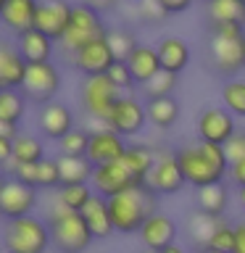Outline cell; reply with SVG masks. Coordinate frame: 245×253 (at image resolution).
Masks as SVG:
<instances>
[{
    "instance_id": "6da1fadb",
    "label": "cell",
    "mask_w": 245,
    "mask_h": 253,
    "mask_svg": "<svg viewBox=\"0 0 245 253\" xmlns=\"http://www.w3.org/2000/svg\"><path fill=\"white\" fill-rule=\"evenodd\" d=\"M177 158L187 185H193L195 190L224 182L229 171L227 150L224 145H216V142H205V140L185 142L182 148H177Z\"/></svg>"
},
{
    "instance_id": "7a4b0ae2",
    "label": "cell",
    "mask_w": 245,
    "mask_h": 253,
    "mask_svg": "<svg viewBox=\"0 0 245 253\" xmlns=\"http://www.w3.org/2000/svg\"><path fill=\"white\" fill-rule=\"evenodd\" d=\"M108 211L116 235H140L148 216L158 211V195L148 185H134L108 198Z\"/></svg>"
},
{
    "instance_id": "3957f363",
    "label": "cell",
    "mask_w": 245,
    "mask_h": 253,
    "mask_svg": "<svg viewBox=\"0 0 245 253\" xmlns=\"http://www.w3.org/2000/svg\"><path fill=\"white\" fill-rule=\"evenodd\" d=\"M205 50H208V63L216 74L235 79L245 69V27L211 24Z\"/></svg>"
},
{
    "instance_id": "277c9868",
    "label": "cell",
    "mask_w": 245,
    "mask_h": 253,
    "mask_svg": "<svg viewBox=\"0 0 245 253\" xmlns=\"http://www.w3.org/2000/svg\"><path fill=\"white\" fill-rule=\"evenodd\" d=\"M47 224H50V240L55 253H87L95 240L82 213L71 211L58 195H55V203L47 213Z\"/></svg>"
},
{
    "instance_id": "5b68a950",
    "label": "cell",
    "mask_w": 245,
    "mask_h": 253,
    "mask_svg": "<svg viewBox=\"0 0 245 253\" xmlns=\"http://www.w3.org/2000/svg\"><path fill=\"white\" fill-rule=\"evenodd\" d=\"M53 245L50 224L35 213L21 219H11L3 227V251L5 253H47Z\"/></svg>"
},
{
    "instance_id": "8992f818",
    "label": "cell",
    "mask_w": 245,
    "mask_h": 253,
    "mask_svg": "<svg viewBox=\"0 0 245 253\" xmlns=\"http://www.w3.org/2000/svg\"><path fill=\"white\" fill-rule=\"evenodd\" d=\"M108 37V27L103 21V13L95 11L92 5L87 3H77L74 11H71V21L69 29L63 32V37L58 40V45L63 47V53H77L79 47L95 42V40Z\"/></svg>"
},
{
    "instance_id": "52a82bcc",
    "label": "cell",
    "mask_w": 245,
    "mask_h": 253,
    "mask_svg": "<svg viewBox=\"0 0 245 253\" xmlns=\"http://www.w3.org/2000/svg\"><path fill=\"white\" fill-rule=\"evenodd\" d=\"M119 98H122V90H119L106 74L84 77L82 87H79V100H82L84 114L98 119L103 126H106V122H108V116H111V111H114Z\"/></svg>"
},
{
    "instance_id": "ba28073f",
    "label": "cell",
    "mask_w": 245,
    "mask_h": 253,
    "mask_svg": "<svg viewBox=\"0 0 245 253\" xmlns=\"http://www.w3.org/2000/svg\"><path fill=\"white\" fill-rule=\"evenodd\" d=\"M37 193H40L37 187L16 179L13 174L0 177V219L11 221V219L29 216L37 206Z\"/></svg>"
},
{
    "instance_id": "9c48e42d",
    "label": "cell",
    "mask_w": 245,
    "mask_h": 253,
    "mask_svg": "<svg viewBox=\"0 0 245 253\" xmlns=\"http://www.w3.org/2000/svg\"><path fill=\"white\" fill-rule=\"evenodd\" d=\"M24 98L35 106H45V103L55 100V95L61 92V71L55 69V63H29L27 77L21 84Z\"/></svg>"
},
{
    "instance_id": "30bf717a",
    "label": "cell",
    "mask_w": 245,
    "mask_h": 253,
    "mask_svg": "<svg viewBox=\"0 0 245 253\" xmlns=\"http://www.w3.org/2000/svg\"><path fill=\"white\" fill-rule=\"evenodd\" d=\"M145 185L153 190L158 198L182 193V187L187 185V179H185V174H182L177 150H161V153H156V164H153V169L148 171Z\"/></svg>"
},
{
    "instance_id": "8fae6325",
    "label": "cell",
    "mask_w": 245,
    "mask_h": 253,
    "mask_svg": "<svg viewBox=\"0 0 245 253\" xmlns=\"http://www.w3.org/2000/svg\"><path fill=\"white\" fill-rule=\"evenodd\" d=\"M235 114L224 106H208L203 108L195 119V132L198 140L205 142H216V145H227L235 137L237 126H235Z\"/></svg>"
},
{
    "instance_id": "7c38bea8",
    "label": "cell",
    "mask_w": 245,
    "mask_h": 253,
    "mask_svg": "<svg viewBox=\"0 0 245 253\" xmlns=\"http://www.w3.org/2000/svg\"><path fill=\"white\" fill-rule=\"evenodd\" d=\"M148 122V111H145V103L137 100L134 95H122V98L116 100L114 111H111L106 126L108 129L119 132L122 137H134V134H140L145 129Z\"/></svg>"
},
{
    "instance_id": "4fadbf2b",
    "label": "cell",
    "mask_w": 245,
    "mask_h": 253,
    "mask_svg": "<svg viewBox=\"0 0 245 253\" xmlns=\"http://www.w3.org/2000/svg\"><path fill=\"white\" fill-rule=\"evenodd\" d=\"M90 182H92V190L103 198H114L119 193H124V190L140 185V182L134 179V174L124 166L122 158H119V161H111V164L95 166Z\"/></svg>"
},
{
    "instance_id": "5bb4252c",
    "label": "cell",
    "mask_w": 245,
    "mask_h": 253,
    "mask_svg": "<svg viewBox=\"0 0 245 253\" xmlns=\"http://www.w3.org/2000/svg\"><path fill=\"white\" fill-rule=\"evenodd\" d=\"M114 50H111L108 40H95V42L79 47L77 53H71V66H74L82 77H100L114 66Z\"/></svg>"
},
{
    "instance_id": "9a60e30c",
    "label": "cell",
    "mask_w": 245,
    "mask_h": 253,
    "mask_svg": "<svg viewBox=\"0 0 245 253\" xmlns=\"http://www.w3.org/2000/svg\"><path fill=\"white\" fill-rule=\"evenodd\" d=\"M37 126H40V134H42L45 140L58 142L63 134H69L74 129V111H71L63 100H50V103H45V106H40Z\"/></svg>"
},
{
    "instance_id": "2e32d148",
    "label": "cell",
    "mask_w": 245,
    "mask_h": 253,
    "mask_svg": "<svg viewBox=\"0 0 245 253\" xmlns=\"http://www.w3.org/2000/svg\"><path fill=\"white\" fill-rule=\"evenodd\" d=\"M71 11H74V5H71L69 0H40L35 27L58 42L63 37V32L69 29Z\"/></svg>"
},
{
    "instance_id": "e0dca14e",
    "label": "cell",
    "mask_w": 245,
    "mask_h": 253,
    "mask_svg": "<svg viewBox=\"0 0 245 253\" xmlns=\"http://www.w3.org/2000/svg\"><path fill=\"white\" fill-rule=\"evenodd\" d=\"M126 150V137H122L119 132L108 129V126H100V129L90 132V148H87V158L92 161V166L100 164H111L119 161Z\"/></svg>"
},
{
    "instance_id": "ac0fdd59",
    "label": "cell",
    "mask_w": 245,
    "mask_h": 253,
    "mask_svg": "<svg viewBox=\"0 0 245 253\" xmlns=\"http://www.w3.org/2000/svg\"><path fill=\"white\" fill-rule=\"evenodd\" d=\"M140 240L145 245V251H158L169 248L171 243H177V221H174L169 213L156 211L150 213L148 221L140 229Z\"/></svg>"
},
{
    "instance_id": "d6986e66",
    "label": "cell",
    "mask_w": 245,
    "mask_h": 253,
    "mask_svg": "<svg viewBox=\"0 0 245 253\" xmlns=\"http://www.w3.org/2000/svg\"><path fill=\"white\" fill-rule=\"evenodd\" d=\"M37 5H40V0H5L3 11H0V21L13 35L29 32V29H35Z\"/></svg>"
},
{
    "instance_id": "ffe728a7",
    "label": "cell",
    "mask_w": 245,
    "mask_h": 253,
    "mask_svg": "<svg viewBox=\"0 0 245 253\" xmlns=\"http://www.w3.org/2000/svg\"><path fill=\"white\" fill-rule=\"evenodd\" d=\"M16 47H19V53L24 55L27 63H45V61H50L53 53H55V40L47 37L45 32H40L35 27L29 32L16 35Z\"/></svg>"
},
{
    "instance_id": "44dd1931",
    "label": "cell",
    "mask_w": 245,
    "mask_h": 253,
    "mask_svg": "<svg viewBox=\"0 0 245 253\" xmlns=\"http://www.w3.org/2000/svg\"><path fill=\"white\" fill-rule=\"evenodd\" d=\"M79 213H82L84 224L92 232L95 240H108V237L116 232L114 221H111V211H108V198H103V195L95 193L90 198V203H87Z\"/></svg>"
},
{
    "instance_id": "7402d4cb",
    "label": "cell",
    "mask_w": 245,
    "mask_h": 253,
    "mask_svg": "<svg viewBox=\"0 0 245 253\" xmlns=\"http://www.w3.org/2000/svg\"><path fill=\"white\" fill-rule=\"evenodd\" d=\"M27 66H29V63L24 61V55L19 53V47L0 40V82H3V87L21 90L24 77H27Z\"/></svg>"
},
{
    "instance_id": "603a6c76",
    "label": "cell",
    "mask_w": 245,
    "mask_h": 253,
    "mask_svg": "<svg viewBox=\"0 0 245 253\" xmlns=\"http://www.w3.org/2000/svg\"><path fill=\"white\" fill-rule=\"evenodd\" d=\"M156 50H158V58H161V69H166V71L182 74L190 66V45L177 35L161 37L156 42Z\"/></svg>"
},
{
    "instance_id": "cb8c5ba5",
    "label": "cell",
    "mask_w": 245,
    "mask_h": 253,
    "mask_svg": "<svg viewBox=\"0 0 245 253\" xmlns=\"http://www.w3.org/2000/svg\"><path fill=\"white\" fill-rule=\"evenodd\" d=\"M126 63H129L132 77H134V82H137V87L148 84L150 79L161 71V58H158V50H156V47H150V45H137L132 50V55L126 58Z\"/></svg>"
},
{
    "instance_id": "d4e9b609",
    "label": "cell",
    "mask_w": 245,
    "mask_h": 253,
    "mask_svg": "<svg viewBox=\"0 0 245 253\" xmlns=\"http://www.w3.org/2000/svg\"><path fill=\"white\" fill-rule=\"evenodd\" d=\"M145 111H148V122L156 126V129H171L174 124L179 122L182 106L174 95H166V98H150L145 100Z\"/></svg>"
},
{
    "instance_id": "484cf974",
    "label": "cell",
    "mask_w": 245,
    "mask_h": 253,
    "mask_svg": "<svg viewBox=\"0 0 245 253\" xmlns=\"http://www.w3.org/2000/svg\"><path fill=\"white\" fill-rule=\"evenodd\" d=\"M224 221V216H211V213H203V211H195L190 213L187 219V237H190V245H193V251H203L208 248L213 232L219 229V224Z\"/></svg>"
},
{
    "instance_id": "4316f807",
    "label": "cell",
    "mask_w": 245,
    "mask_h": 253,
    "mask_svg": "<svg viewBox=\"0 0 245 253\" xmlns=\"http://www.w3.org/2000/svg\"><path fill=\"white\" fill-rule=\"evenodd\" d=\"M58 169H61V185H90L95 166L87 156H58Z\"/></svg>"
},
{
    "instance_id": "83f0119b",
    "label": "cell",
    "mask_w": 245,
    "mask_h": 253,
    "mask_svg": "<svg viewBox=\"0 0 245 253\" xmlns=\"http://www.w3.org/2000/svg\"><path fill=\"white\" fill-rule=\"evenodd\" d=\"M195 206H198V211L211 213V216H224L227 206H229V190H227V185H224V182H216V185L198 187Z\"/></svg>"
},
{
    "instance_id": "f1b7e54d",
    "label": "cell",
    "mask_w": 245,
    "mask_h": 253,
    "mask_svg": "<svg viewBox=\"0 0 245 253\" xmlns=\"http://www.w3.org/2000/svg\"><path fill=\"white\" fill-rule=\"evenodd\" d=\"M122 161H124L126 169L134 174V179H137L140 185H145L148 171L153 169V164H156V150H150L148 145H126Z\"/></svg>"
},
{
    "instance_id": "f546056e",
    "label": "cell",
    "mask_w": 245,
    "mask_h": 253,
    "mask_svg": "<svg viewBox=\"0 0 245 253\" xmlns=\"http://www.w3.org/2000/svg\"><path fill=\"white\" fill-rule=\"evenodd\" d=\"M208 21L245 27V0H213L208 3Z\"/></svg>"
},
{
    "instance_id": "4dcf8cb0",
    "label": "cell",
    "mask_w": 245,
    "mask_h": 253,
    "mask_svg": "<svg viewBox=\"0 0 245 253\" xmlns=\"http://www.w3.org/2000/svg\"><path fill=\"white\" fill-rule=\"evenodd\" d=\"M27 98H24L21 90H11V87H3L0 90V119L11 124H19L24 114H27Z\"/></svg>"
},
{
    "instance_id": "1f68e13d",
    "label": "cell",
    "mask_w": 245,
    "mask_h": 253,
    "mask_svg": "<svg viewBox=\"0 0 245 253\" xmlns=\"http://www.w3.org/2000/svg\"><path fill=\"white\" fill-rule=\"evenodd\" d=\"M45 158V142L35 134H19L13 140V161L16 164H37Z\"/></svg>"
},
{
    "instance_id": "d6a6232c",
    "label": "cell",
    "mask_w": 245,
    "mask_h": 253,
    "mask_svg": "<svg viewBox=\"0 0 245 253\" xmlns=\"http://www.w3.org/2000/svg\"><path fill=\"white\" fill-rule=\"evenodd\" d=\"M177 84H179V74L161 69L148 84H142L140 90H142V95H145V100H150V98H166V95H174Z\"/></svg>"
},
{
    "instance_id": "836d02e7",
    "label": "cell",
    "mask_w": 245,
    "mask_h": 253,
    "mask_svg": "<svg viewBox=\"0 0 245 253\" xmlns=\"http://www.w3.org/2000/svg\"><path fill=\"white\" fill-rule=\"evenodd\" d=\"M108 45H111V50H114V58L116 61H126L132 55V50L137 47V37H134V32L132 29H126V27H116V29H108Z\"/></svg>"
},
{
    "instance_id": "e575fe53",
    "label": "cell",
    "mask_w": 245,
    "mask_h": 253,
    "mask_svg": "<svg viewBox=\"0 0 245 253\" xmlns=\"http://www.w3.org/2000/svg\"><path fill=\"white\" fill-rule=\"evenodd\" d=\"M221 103L224 108H229L237 119H245V79H229L221 87Z\"/></svg>"
},
{
    "instance_id": "d590c367",
    "label": "cell",
    "mask_w": 245,
    "mask_h": 253,
    "mask_svg": "<svg viewBox=\"0 0 245 253\" xmlns=\"http://www.w3.org/2000/svg\"><path fill=\"white\" fill-rule=\"evenodd\" d=\"M87 148H90V132L82 126H74L58 140V150L63 156H87Z\"/></svg>"
},
{
    "instance_id": "8d00e7d4",
    "label": "cell",
    "mask_w": 245,
    "mask_h": 253,
    "mask_svg": "<svg viewBox=\"0 0 245 253\" xmlns=\"http://www.w3.org/2000/svg\"><path fill=\"white\" fill-rule=\"evenodd\" d=\"M92 187L90 185H61L58 187V198L69 206L71 211H82L92 198Z\"/></svg>"
},
{
    "instance_id": "74e56055",
    "label": "cell",
    "mask_w": 245,
    "mask_h": 253,
    "mask_svg": "<svg viewBox=\"0 0 245 253\" xmlns=\"http://www.w3.org/2000/svg\"><path fill=\"white\" fill-rule=\"evenodd\" d=\"M61 187V169L55 158H42L37 164V190H58Z\"/></svg>"
},
{
    "instance_id": "f35d334b",
    "label": "cell",
    "mask_w": 245,
    "mask_h": 253,
    "mask_svg": "<svg viewBox=\"0 0 245 253\" xmlns=\"http://www.w3.org/2000/svg\"><path fill=\"white\" fill-rule=\"evenodd\" d=\"M208 248L221 251V253H232V251H235V224H229L227 219L221 221L219 229H216V232H213V237H211Z\"/></svg>"
},
{
    "instance_id": "ab89813d",
    "label": "cell",
    "mask_w": 245,
    "mask_h": 253,
    "mask_svg": "<svg viewBox=\"0 0 245 253\" xmlns=\"http://www.w3.org/2000/svg\"><path fill=\"white\" fill-rule=\"evenodd\" d=\"M106 77L119 87V90H132V87H137V82H134V77H132V69H129L126 61H114V66L106 71Z\"/></svg>"
},
{
    "instance_id": "60d3db41",
    "label": "cell",
    "mask_w": 245,
    "mask_h": 253,
    "mask_svg": "<svg viewBox=\"0 0 245 253\" xmlns=\"http://www.w3.org/2000/svg\"><path fill=\"white\" fill-rule=\"evenodd\" d=\"M40 164V161H37ZM37 164H11L8 166V174H13L16 179H21V182H27V185H32V187H37Z\"/></svg>"
},
{
    "instance_id": "b9f144b4",
    "label": "cell",
    "mask_w": 245,
    "mask_h": 253,
    "mask_svg": "<svg viewBox=\"0 0 245 253\" xmlns=\"http://www.w3.org/2000/svg\"><path fill=\"white\" fill-rule=\"evenodd\" d=\"M140 16H142V21H148V24H158V21H163V19H169V13L161 8V3L158 0H140Z\"/></svg>"
},
{
    "instance_id": "7bdbcfd3",
    "label": "cell",
    "mask_w": 245,
    "mask_h": 253,
    "mask_svg": "<svg viewBox=\"0 0 245 253\" xmlns=\"http://www.w3.org/2000/svg\"><path fill=\"white\" fill-rule=\"evenodd\" d=\"M224 150H227L229 164H232V161H240V158H245V132H235V137L224 145Z\"/></svg>"
},
{
    "instance_id": "ee69618b",
    "label": "cell",
    "mask_w": 245,
    "mask_h": 253,
    "mask_svg": "<svg viewBox=\"0 0 245 253\" xmlns=\"http://www.w3.org/2000/svg\"><path fill=\"white\" fill-rule=\"evenodd\" d=\"M227 177H229V182H232L235 187H245V158H240V161H232V164H229Z\"/></svg>"
},
{
    "instance_id": "f6af8a7d",
    "label": "cell",
    "mask_w": 245,
    "mask_h": 253,
    "mask_svg": "<svg viewBox=\"0 0 245 253\" xmlns=\"http://www.w3.org/2000/svg\"><path fill=\"white\" fill-rule=\"evenodd\" d=\"M158 3H161V8L169 16H177V13H185L187 8L195 3V0H158Z\"/></svg>"
},
{
    "instance_id": "bcb514c9",
    "label": "cell",
    "mask_w": 245,
    "mask_h": 253,
    "mask_svg": "<svg viewBox=\"0 0 245 253\" xmlns=\"http://www.w3.org/2000/svg\"><path fill=\"white\" fill-rule=\"evenodd\" d=\"M13 164V140L0 137V169H8Z\"/></svg>"
},
{
    "instance_id": "7dc6e473",
    "label": "cell",
    "mask_w": 245,
    "mask_h": 253,
    "mask_svg": "<svg viewBox=\"0 0 245 253\" xmlns=\"http://www.w3.org/2000/svg\"><path fill=\"white\" fill-rule=\"evenodd\" d=\"M82 3L92 5L95 11H100V13H108V11H114V8H119L122 0H82Z\"/></svg>"
},
{
    "instance_id": "c3c4849f",
    "label": "cell",
    "mask_w": 245,
    "mask_h": 253,
    "mask_svg": "<svg viewBox=\"0 0 245 253\" xmlns=\"http://www.w3.org/2000/svg\"><path fill=\"white\" fill-rule=\"evenodd\" d=\"M232 253H245V221L235 224V251Z\"/></svg>"
},
{
    "instance_id": "681fc988",
    "label": "cell",
    "mask_w": 245,
    "mask_h": 253,
    "mask_svg": "<svg viewBox=\"0 0 245 253\" xmlns=\"http://www.w3.org/2000/svg\"><path fill=\"white\" fill-rule=\"evenodd\" d=\"M19 124H11V122H3L0 119V137H8V140H16L19 137Z\"/></svg>"
},
{
    "instance_id": "f907efd6",
    "label": "cell",
    "mask_w": 245,
    "mask_h": 253,
    "mask_svg": "<svg viewBox=\"0 0 245 253\" xmlns=\"http://www.w3.org/2000/svg\"><path fill=\"white\" fill-rule=\"evenodd\" d=\"M161 253H190V251H187V248H182V245H179V243H171V245H169V248H163Z\"/></svg>"
},
{
    "instance_id": "816d5d0a",
    "label": "cell",
    "mask_w": 245,
    "mask_h": 253,
    "mask_svg": "<svg viewBox=\"0 0 245 253\" xmlns=\"http://www.w3.org/2000/svg\"><path fill=\"white\" fill-rule=\"evenodd\" d=\"M237 198H240V206L245 209V187H240V190H237Z\"/></svg>"
},
{
    "instance_id": "f5cc1de1",
    "label": "cell",
    "mask_w": 245,
    "mask_h": 253,
    "mask_svg": "<svg viewBox=\"0 0 245 253\" xmlns=\"http://www.w3.org/2000/svg\"><path fill=\"white\" fill-rule=\"evenodd\" d=\"M198 253H221V251H213V248H203V251H198Z\"/></svg>"
},
{
    "instance_id": "db71d44e",
    "label": "cell",
    "mask_w": 245,
    "mask_h": 253,
    "mask_svg": "<svg viewBox=\"0 0 245 253\" xmlns=\"http://www.w3.org/2000/svg\"><path fill=\"white\" fill-rule=\"evenodd\" d=\"M3 3H5V0H0V11H3Z\"/></svg>"
},
{
    "instance_id": "11a10c76",
    "label": "cell",
    "mask_w": 245,
    "mask_h": 253,
    "mask_svg": "<svg viewBox=\"0 0 245 253\" xmlns=\"http://www.w3.org/2000/svg\"><path fill=\"white\" fill-rule=\"evenodd\" d=\"M145 253H158V251H145Z\"/></svg>"
},
{
    "instance_id": "9f6ffc18",
    "label": "cell",
    "mask_w": 245,
    "mask_h": 253,
    "mask_svg": "<svg viewBox=\"0 0 245 253\" xmlns=\"http://www.w3.org/2000/svg\"><path fill=\"white\" fill-rule=\"evenodd\" d=\"M0 253H3V243H0Z\"/></svg>"
},
{
    "instance_id": "6f0895ef",
    "label": "cell",
    "mask_w": 245,
    "mask_h": 253,
    "mask_svg": "<svg viewBox=\"0 0 245 253\" xmlns=\"http://www.w3.org/2000/svg\"><path fill=\"white\" fill-rule=\"evenodd\" d=\"M0 90H3V82H0Z\"/></svg>"
},
{
    "instance_id": "680465c9",
    "label": "cell",
    "mask_w": 245,
    "mask_h": 253,
    "mask_svg": "<svg viewBox=\"0 0 245 253\" xmlns=\"http://www.w3.org/2000/svg\"><path fill=\"white\" fill-rule=\"evenodd\" d=\"M205 3H213V0H205Z\"/></svg>"
}]
</instances>
